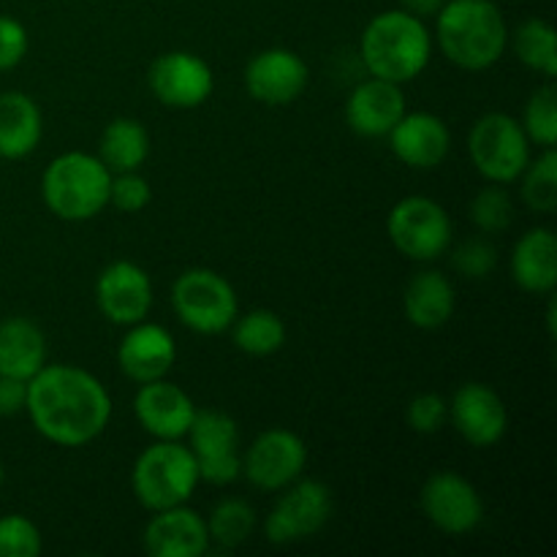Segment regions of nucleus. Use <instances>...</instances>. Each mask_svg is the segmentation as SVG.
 <instances>
[{
	"label": "nucleus",
	"instance_id": "obj_24",
	"mask_svg": "<svg viewBox=\"0 0 557 557\" xmlns=\"http://www.w3.org/2000/svg\"><path fill=\"white\" fill-rule=\"evenodd\" d=\"M44 136V114L36 98L22 90L0 92V158L22 161Z\"/></svg>",
	"mask_w": 557,
	"mask_h": 557
},
{
	"label": "nucleus",
	"instance_id": "obj_23",
	"mask_svg": "<svg viewBox=\"0 0 557 557\" xmlns=\"http://www.w3.org/2000/svg\"><path fill=\"white\" fill-rule=\"evenodd\" d=\"M457 294L449 277L438 270H422L408 281L403 292V310L408 324L417 330L435 332L446 326L455 315Z\"/></svg>",
	"mask_w": 557,
	"mask_h": 557
},
{
	"label": "nucleus",
	"instance_id": "obj_12",
	"mask_svg": "<svg viewBox=\"0 0 557 557\" xmlns=\"http://www.w3.org/2000/svg\"><path fill=\"white\" fill-rule=\"evenodd\" d=\"M308 466V446L294 430L270 428L243 451V476L261 493H281Z\"/></svg>",
	"mask_w": 557,
	"mask_h": 557
},
{
	"label": "nucleus",
	"instance_id": "obj_29",
	"mask_svg": "<svg viewBox=\"0 0 557 557\" xmlns=\"http://www.w3.org/2000/svg\"><path fill=\"white\" fill-rule=\"evenodd\" d=\"M207 531H210V544H218L223 549L239 547L253 536L256 509L243 498H223L212 509Z\"/></svg>",
	"mask_w": 557,
	"mask_h": 557
},
{
	"label": "nucleus",
	"instance_id": "obj_28",
	"mask_svg": "<svg viewBox=\"0 0 557 557\" xmlns=\"http://www.w3.org/2000/svg\"><path fill=\"white\" fill-rule=\"evenodd\" d=\"M511 38V36H509ZM515 54L525 69L536 71L544 79L557 76V41L555 27L542 16H531L515 30Z\"/></svg>",
	"mask_w": 557,
	"mask_h": 557
},
{
	"label": "nucleus",
	"instance_id": "obj_10",
	"mask_svg": "<svg viewBox=\"0 0 557 557\" xmlns=\"http://www.w3.org/2000/svg\"><path fill=\"white\" fill-rule=\"evenodd\" d=\"M185 438H188V449L199 466L201 482L226 487L243 476L239 428L226 411H218V408L196 411Z\"/></svg>",
	"mask_w": 557,
	"mask_h": 557
},
{
	"label": "nucleus",
	"instance_id": "obj_26",
	"mask_svg": "<svg viewBox=\"0 0 557 557\" xmlns=\"http://www.w3.org/2000/svg\"><path fill=\"white\" fill-rule=\"evenodd\" d=\"M98 158L112 174L139 172L150 156V134L134 117H114L98 139Z\"/></svg>",
	"mask_w": 557,
	"mask_h": 557
},
{
	"label": "nucleus",
	"instance_id": "obj_13",
	"mask_svg": "<svg viewBox=\"0 0 557 557\" xmlns=\"http://www.w3.org/2000/svg\"><path fill=\"white\" fill-rule=\"evenodd\" d=\"M147 85L158 103L169 109H199L215 92V74L210 63L196 52L174 49L152 60Z\"/></svg>",
	"mask_w": 557,
	"mask_h": 557
},
{
	"label": "nucleus",
	"instance_id": "obj_1",
	"mask_svg": "<svg viewBox=\"0 0 557 557\" xmlns=\"http://www.w3.org/2000/svg\"><path fill=\"white\" fill-rule=\"evenodd\" d=\"M112 395L85 368L44 364L27 381L25 413L41 438L63 449H79L101 438L112 422Z\"/></svg>",
	"mask_w": 557,
	"mask_h": 557
},
{
	"label": "nucleus",
	"instance_id": "obj_27",
	"mask_svg": "<svg viewBox=\"0 0 557 557\" xmlns=\"http://www.w3.org/2000/svg\"><path fill=\"white\" fill-rule=\"evenodd\" d=\"M232 330V343L248 357H272V354L281 351L286 346V324L277 313L272 310H248V313L234 319Z\"/></svg>",
	"mask_w": 557,
	"mask_h": 557
},
{
	"label": "nucleus",
	"instance_id": "obj_14",
	"mask_svg": "<svg viewBox=\"0 0 557 557\" xmlns=\"http://www.w3.org/2000/svg\"><path fill=\"white\" fill-rule=\"evenodd\" d=\"M156 288L145 267L136 261H112L96 281V305L103 319L114 326L139 324L150 315Z\"/></svg>",
	"mask_w": 557,
	"mask_h": 557
},
{
	"label": "nucleus",
	"instance_id": "obj_31",
	"mask_svg": "<svg viewBox=\"0 0 557 557\" xmlns=\"http://www.w3.org/2000/svg\"><path fill=\"white\" fill-rule=\"evenodd\" d=\"M520 123L525 128L531 145L542 147V150L544 147L557 145V92L553 79L539 87V90H533Z\"/></svg>",
	"mask_w": 557,
	"mask_h": 557
},
{
	"label": "nucleus",
	"instance_id": "obj_22",
	"mask_svg": "<svg viewBox=\"0 0 557 557\" xmlns=\"http://www.w3.org/2000/svg\"><path fill=\"white\" fill-rule=\"evenodd\" d=\"M511 281L528 294L549 297L557 286V237L549 228H528L509 259Z\"/></svg>",
	"mask_w": 557,
	"mask_h": 557
},
{
	"label": "nucleus",
	"instance_id": "obj_33",
	"mask_svg": "<svg viewBox=\"0 0 557 557\" xmlns=\"http://www.w3.org/2000/svg\"><path fill=\"white\" fill-rule=\"evenodd\" d=\"M41 547V531L30 517H0V557H38Z\"/></svg>",
	"mask_w": 557,
	"mask_h": 557
},
{
	"label": "nucleus",
	"instance_id": "obj_38",
	"mask_svg": "<svg viewBox=\"0 0 557 557\" xmlns=\"http://www.w3.org/2000/svg\"><path fill=\"white\" fill-rule=\"evenodd\" d=\"M27 403V381L0 375V417H16L25 413Z\"/></svg>",
	"mask_w": 557,
	"mask_h": 557
},
{
	"label": "nucleus",
	"instance_id": "obj_20",
	"mask_svg": "<svg viewBox=\"0 0 557 557\" xmlns=\"http://www.w3.org/2000/svg\"><path fill=\"white\" fill-rule=\"evenodd\" d=\"M408 112L403 85L370 76L362 79L346 98V123L362 139H384L397 120Z\"/></svg>",
	"mask_w": 557,
	"mask_h": 557
},
{
	"label": "nucleus",
	"instance_id": "obj_21",
	"mask_svg": "<svg viewBox=\"0 0 557 557\" xmlns=\"http://www.w3.org/2000/svg\"><path fill=\"white\" fill-rule=\"evenodd\" d=\"M145 549L152 557H201L210 549L207 520L188 504L152 511L145 525Z\"/></svg>",
	"mask_w": 557,
	"mask_h": 557
},
{
	"label": "nucleus",
	"instance_id": "obj_30",
	"mask_svg": "<svg viewBox=\"0 0 557 557\" xmlns=\"http://www.w3.org/2000/svg\"><path fill=\"white\" fill-rule=\"evenodd\" d=\"M522 201L533 212L553 215L557 210V152L555 147H544L539 158H531L525 172L520 174Z\"/></svg>",
	"mask_w": 557,
	"mask_h": 557
},
{
	"label": "nucleus",
	"instance_id": "obj_4",
	"mask_svg": "<svg viewBox=\"0 0 557 557\" xmlns=\"http://www.w3.org/2000/svg\"><path fill=\"white\" fill-rule=\"evenodd\" d=\"M112 172L96 152L71 150L52 158L41 174V199L54 218L85 223L109 207Z\"/></svg>",
	"mask_w": 557,
	"mask_h": 557
},
{
	"label": "nucleus",
	"instance_id": "obj_16",
	"mask_svg": "<svg viewBox=\"0 0 557 557\" xmlns=\"http://www.w3.org/2000/svg\"><path fill=\"white\" fill-rule=\"evenodd\" d=\"M449 419L457 435L473 449H490L500 444L509 430V408L493 386L468 381L449 400Z\"/></svg>",
	"mask_w": 557,
	"mask_h": 557
},
{
	"label": "nucleus",
	"instance_id": "obj_3",
	"mask_svg": "<svg viewBox=\"0 0 557 557\" xmlns=\"http://www.w3.org/2000/svg\"><path fill=\"white\" fill-rule=\"evenodd\" d=\"M433 47V30L428 22L403 9H389L368 22L359 54L370 76L408 85L430 65Z\"/></svg>",
	"mask_w": 557,
	"mask_h": 557
},
{
	"label": "nucleus",
	"instance_id": "obj_36",
	"mask_svg": "<svg viewBox=\"0 0 557 557\" xmlns=\"http://www.w3.org/2000/svg\"><path fill=\"white\" fill-rule=\"evenodd\" d=\"M451 264L462 277L471 281H484L498 264V250L487 239H468L451 253Z\"/></svg>",
	"mask_w": 557,
	"mask_h": 557
},
{
	"label": "nucleus",
	"instance_id": "obj_34",
	"mask_svg": "<svg viewBox=\"0 0 557 557\" xmlns=\"http://www.w3.org/2000/svg\"><path fill=\"white\" fill-rule=\"evenodd\" d=\"M406 419L413 433L435 435L449 422V400L438 392H422L406 408Z\"/></svg>",
	"mask_w": 557,
	"mask_h": 557
},
{
	"label": "nucleus",
	"instance_id": "obj_5",
	"mask_svg": "<svg viewBox=\"0 0 557 557\" xmlns=\"http://www.w3.org/2000/svg\"><path fill=\"white\" fill-rule=\"evenodd\" d=\"M199 482V466L183 441H156L136 457L131 468L134 498L147 511L188 504Z\"/></svg>",
	"mask_w": 557,
	"mask_h": 557
},
{
	"label": "nucleus",
	"instance_id": "obj_7",
	"mask_svg": "<svg viewBox=\"0 0 557 557\" xmlns=\"http://www.w3.org/2000/svg\"><path fill=\"white\" fill-rule=\"evenodd\" d=\"M468 156L487 183L511 185L520 180L531 161V139L517 117L506 112H487L471 125Z\"/></svg>",
	"mask_w": 557,
	"mask_h": 557
},
{
	"label": "nucleus",
	"instance_id": "obj_25",
	"mask_svg": "<svg viewBox=\"0 0 557 557\" xmlns=\"http://www.w3.org/2000/svg\"><path fill=\"white\" fill-rule=\"evenodd\" d=\"M47 335L36 321L11 315L0 321V375L30 381L47 364Z\"/></svg>",
	"mask_w": 557,
	"mask_h": 557
},
{
	"label": "nucleus",
	"instance_id": "obj_11",
	"mask_svg": "<svg viewBox=\"0 0 557 557\" xmlns=\"http://www.w3.org/2000/svg\"><path fill=\"white\" fill-rule=\"evenodd\" d=\"M419 506L430 525L444 536H468L484 520L482 493L457 471H438L422 484Z\"/></svg>",
	"mask_w": 557,
	"mask_h": 557
},
{
	"label": "nucleus",
	"instance_id": "obj_17",
	"mask_svg": "<svg viewBox=\"0 0 557 557\" xmlns=\"http://www.w3.org/2000/svg\"><path fill=\"white\" fill-rule=\"evenodd\" d=\"M196 403L183 386L169 379L139 384L134 395V417L156 441H183L196 417Z\"/></svg>",
	"mask_w": 557,
	"mask_h": 557
},
{
	"label": "nucleus",
	"instance_id": "obj_6",
	"mask_svg": "<svg viewBox=\"0 0 557 557\" xmlns=\"http://www.w3.org/2000/svg\"><path fill=\"white\" fill-rule=\"evenodd\" d=\"M172 308L180 324L196 335H223L239 313L234 286L210 267L185 270L174 281Z\"/></svg>",
	"mask_w": 557,
	"mask_h": 557
},
{
	"label": "nucleus",
	"instance_id": "obj_32",
	"mask_svg": "<svg viewBox=\"0 0 557 557\" xmlns=\"http://www.w3.org/2000/svg\"><path fill=\"white\" fill-rule=\"evenodd\" d=\"M471 221L476 223L479 232L500 234L515 223V201L506 185L487 183L471 201Z\"/></svg>",
	"mask_w": 557,
	"mask_h": 557
},
{
	"label": "nucleus",
	"instance_id": "obj_35",
	"mask_svg": "<svg viewBox=\"0 0 557 557\" xmlns=\"http://www.w3.org/2000/svg\"><path fill=\"white\" fill-rule=\"evenodd\" d=\"M152 201V188L147 177L139 172H120L112 174V185H109V205L114 210L125 212V215H136L145 210Z\"/></svg>",
	"mask_w": 557,
	"mask_h": 557
},
{
	"label": "nucleus",
	"instance_id": "obj_8",
	"mask_svg": "<svg viewBox=\"0 0 557 557\" xmlns=\"http://www.w3.org/2000/svg\"><path fill=\"white\" fill-rule=\"evenodd\" d=\"M386 234L406 259L428 264L441 259L451 245V218L430 196H406L386 215Z\"/></svg>",
	"mask_w": 557,
	"mask_h": 557
},
{
	"label": "nucleus",
	"instance_id": "obj_18",
	"mask_svg": "<svg viewBox=\"0 0 557 557\" xmlns=\"http://www.w3.org/2000/svg\"><path fill=\"white\" fill-rule=\"evenodd\" d=\"M386 139L397 161L417 172L438 169L451 152L449 125L433 112H406Z\"/></svg>",
	"mask_w": 557,
	"mask_h": 557
},
{
	"label": "nucleus",
	"instance_id": "obj_19",
	"mask_svg": "<svg viewBox=\"0 0 557 557\" xmlns=\"http://www.w3.org/2000/svg\"><path fill=\"white\" fill-rule=\"evenodd\" d=\"M177 362V343L172 332L152 321L125 326V335L117 346V364L125 379L134 384L166 379Z\"/></svg>",
	"mask_w": 557,
	"mask_h": 557
},
{
	"label": "nucleus",
	"instance_id": "obj_15",
	"mask_svg": "<svg viewBox=\"0 0 557 557\" xmlns=\"http://www.w3.org/2000/svg\"><path fill=\"white\" fill-rule=\"evenodd\" d=\"M243 79L253 101L264 107H288L308 90L310 69L294 49L270 47L248 60Z\"/></svg>",
	"mask_w": 557,
	"mask_h": 557
},
{
	"label": "nucleus",
	"instance_id": "obj_2",
	"mask_svg": "<svg viewBox=\"0 0 557 557\" xmlns=\"http://www.w3.org/2000/svg\"><path fill=\"white\" fill-rule=\"evenodd\" d=\"M433 20V41L462 71L493 69L509 49V25L493 0H446Z\"/></svg>",
	"mask_w": 557,
	"mask_h": 557
},
{
	"label": "nucleus",
	"instance_id": "obj_40",
	"mask_svg": "<svg viewBox=\"0 0 557 557\" xmlns=\"http://www.w3.org/2000/svg\"><path fill=\"white\" fill-rule=\"evenodd\" d=\"M3 479H5V471H3V462H0V484H3Z\"/></svg>",
	"mask_w": 557,
	"mask_h": 557
},
{
	"label": "nucleus",
	"instance_id": "obj_9",
	"mask_svg": "<svg viewBox=\"0 0 557 557\" xmlns=\"http://www.w3.org/2000/svg\"><path fill=\"white\" fill-rule=\"evenodd\" d=\"M335 498L324 482L302 479L281 490L275 506L264 520V536L272 544H297L315 536L330 522Z\"/></svg>",
	"mask_w": 557,
	"mask_h": 557
},
{
	"label": "nucleus",
	"instance_id": "obj_37",
	"mask_svg": "<svg viewBox=\"0 0 557 557\" xmlns=\"http://www.w3.org/2000/svg\"><path fill=\"white\" fill-rule=\"evenodd\" d=\"M30 49L25 25L9 14H0V74L16 69Z\"/></svg>",
	"mask_w": 557,
	"mask_h": 557
},
{
	"label": "nucleus",
	"instance_id": "obj_39",
	"mask_svg": "<svg viewBox=\"0 0 557 557\" xmlns=\"http://www.w3.org/2000/svg\"><path fill=\"white\" fill-rule=\"evenodd\" d=\"M444 3L446 0H400V9L428 22V20H433L441 9H444Z\"/></svg>",
	"mask_w": 557,
	"mask_h": 557
}]
</instances>
